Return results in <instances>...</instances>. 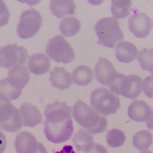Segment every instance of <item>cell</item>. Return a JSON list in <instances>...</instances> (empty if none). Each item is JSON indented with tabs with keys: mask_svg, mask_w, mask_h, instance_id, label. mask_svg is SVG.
Returning <instances> with one entry per match:
<instances>
[{
	"mask_svg": "<svg viewBox=\"0 0 153 153\" xmlns=\"http://www.w3.org/2000/svg\"><path fill=\"white\" fill-rule=\"evenodd\" d=\"M111 91L127 99H136L142 90V79L138 75L118 74L111 83Z\"/></svg>",
	"mask_w": 153,
	"mask_h": 153,
	"instance_id": "cell-5",
	"label": "cell"
},
{
	"mask_svg": "<svg viewBox=\"0 0 153 153\" xmlns=\"http://www.w3.org/2000/svg\"><path fill=\"white\" fill-rule=\"evenodd\" d=\"M152 113L150 105L143 100H134L129 105L128 115L134 122H146Z\"/></svg>",
	"mask_w": 153,
	"mask_h": 153,
	"instance_id": "cell-15",
	"label": "cell"
},
{
	"mask_svg": "<svg viewBox=\"0 0 153 153\" xmlns=\"http://www.w3.org/2000/svg\"><path fill=\"white\" fill-rule=\"evenodd\" d=\"M49 81L53 87L61 90L68 89L73 82L71 73L63 67H55L50 72Z\"/></svg>",
	"mask_w": 153,
	"mask_h": 153,
	"instance_id": "cell-16",
	"label": "cell"
},
{
	"mask_svg": "<svg viewBox=\"0 0 153 153\" xmlns=\"http://www.w3.org/2000/svg\"><path fill=\"white\" fill-rule=\"evenodd\" d=\"M42 24L43 19L38 11L33 9L24 11L17 25V34L23 39L33 38L38 33Z\"/></svg>",
	"mask_w": 153,
	"mask_h": 153,
	"instance_id": "cell-7",
	"label": "cell"
},
{
	"mask_svg": "<svg viewBox=\"0 0 153 153\" xmlns=\"http://www.w3.org/2000/svg\"><path fill=\"white\" fill-rule=\"evenodd\" d=\"M94 31L99 43L110 49L115 48L124 38L117 20L112 17H105L98 21Z\"/></svg>",
	"mask_w": 153,
	"mask_h": 153,
	"instance_id": "cell-3",
	"label": "cell"
},
{
	"mask_svg": "<svg viewBox=\"0 0 153 153\" xmlns=\"http://www.w3.org/2000/svg\"><path fill=\"white\" fill-rule=\"evenodd\" d=\"M19 110L22 113L23 126L33 128L42 123L43 116L36 105L30 103H23Z\"/></svg>",
	"mask_w": 153,
	"mask_h": 153,
	"instance_id": "cell-13",
	"label": "cell"
},
{
	"mask_svg": "<svg viewBox=\"0 0 153 153\" xmlns=\"http://www.w3.org/2000/svg\"><path fill=\"white\" fill-rule=\"evenodd\" d=\"M16 108L9 99L0 94V123L10 120Z\"/></svg>",
	"mask_w": 153,
	"mask_h": 153,
	"instance_id": "cell-25",
	"label": "cell"
},
{
	"mask_svg": "<svg viewBox=\"0 0 153 153\" xmlns=\"http://www.w3.org/2000/svg\"><path fill=\"white\" fill-rule=\"evenodd\" d=\"M146 127H147L149 129L153 130V110L152 111V113L150 115V117L146 121Z\"/></svg>",
	"mask_w": 153,
	"mask_h": 153,
	"instance_id": "cell-33",
	"label": "cell"
},
{
	"mask_svg": "<svg viewBox=\"0 0 153 153\" xmlns=\"http://www.w3.org/2000/svg\"><path fill=\"white\" fill-rule=\"evenodd\" d=\"M132 2L130 0H112L111 11L114 19H125L129 16Z\"/></svg>",
	"mask_w": 153,
	"mask_h": 153,
	"instance_id": "cell-22",
	"label": "cell"
},
{
	"mask_svg": "<svg viewBox=\"0 0 153 153\" xmlns=\"http://www.w3.org/2000/svg\"><path fill=\"white\" fill-rule=\"evenodd\" d=\"M0 94H4L10 100H15L22 94V90L16 89L10 85L8 78L0 80Z\"/></svg>",
	"mask_w": 153,
	"mask_h": 153,
	"instance_id": "cell-28",
	"label": "cell"
},
{
	"mask_svg": "<svg viewBox=\"0 0 153 153\" xmlns=\"http://www.w3.org/2000/svg\"><path fill=\"white\" fill-rule=\"evenodd\" d=\"M94 72L97 81L104 86H111L118 75L111 61L102 57L99 58L98 62L95 65Z\"/></svg>",
	"mask_w": 153,
	"mask_h": 153,
	"instance_id": "cell-10",
	"label": "cell"
},
{
	"mask_svg": "<svg viewBox=\"0 0 153 153\" xmlns=\"http://www.w3.org/2000/svg\"><path fill=\"white\" fill-rule=\"evenodd\" d=\"M140 153H152V152H149V151H148V152H140Z\"/></svg>",
	"mask_w": 153,
	"mask_h": 153,
	"instance_id": "cell-35",
	"label": "cell"
},
{
	"mask_svg": "<svg viewBox=\"0 0 153 153\" xmlns=\"http://www.w3.org/2000/svg\"><path fill=\"white\" fill-rule=\"evenodd\" d=\"M138 49L134 44L128 41L120 42L116 48V58L123 63H131L138 57Z\"/></svg>",
	"mask_w": 153,
	"mask_h": 153,
	"instance_id": "cell-17",
	"label": "cell"
},
{
	"mask_svg": "<svg viewBox=\"0 0 153 153\" xmlns=\"http://www.w3.org/2000/svg\"><path fill=\"white\" fill-rule=\"evenodd\" d=\"M8 81L13 88L22 90L30 81L28 69L24 65H18L8 71Z\"/></svg>",
	"mask_w": 153,
	"mask_h": 153,
	"instance_id": "cell-12",
	"label": "cell"
},
{
	"mask_svg": "<svg viewBox=\"0 0 153 153\" xmlns=\"http://www.w3.org/2000/svg\"><path fill=\"white\" fill-rule=\"evenodd\" d=\"M38 146V140L30 132H20L16 137L15 147L17 153H36Z\"/></svg>",
	"mask_w": 153,
	"mask_h": 153,
	"instance_id": "cell-11",
	"label": "cell"
},
{
	"mask_svg": "<svg viewBox=\"0 0 153 153\" xmlns=\"http://www.w3.org/2000/svg\"><path fill=\"white\" fill-rule=\"evenodd\" d=\"M72 81L78 86H86L92 82L94 78L93 71L90 67L79 66L72 73Z\"/></svg>",
	"mask_w": 153,
	"mask_h": 153,
	"instance_id": "cell-20",
	"label": "cell"
},
{
	"mask_svg": "<svg viewBox=\"0 0 153 153\" xmlns=\"http://www.w3.org/2000/svg\"><path fill=\"white\" fill-rule=\"evenodd\" d=\"M72 115L76 123L91 134H100L106 129V118L81 100L74 104Z\"/></svg>",
	"mask_w": 153,
	"mask_h": 153,
	"instance_id": "cell-2",
	"label": "cell"
},
{
	"mask_svg": "<svg viewBox=\"0 0 153 153\" xmlns=\"http://www.w3.org/2000/svg\"><path fill=\"white\" fill-rule=\"evenodd\" d=\"M10 16V10L4 1L0 0V27L5 26L9 23Z\"/></svg>",
	"mask_w": 153,
	"mask_h": 153,
	"instance_id": "cell-30",
	"label": "cell"
},
{
	"mask_svg": "<svg viewBox=\"0 0 153 153\" xmlns=\"http://www.w3.org/2000/svg\"><path fill=\"white\" fill-rule=\"evenodd\" d=\"M152 26H153V21H152Z\"/></svg>",
	"mask_w": 153,
	"mask_h": 153,
	"instance_id": "cell-36",
	"label": "cell"
},
{
	"mask_svg": "<svg viewBox=\"0 0 153 153\" xmlns=\"http://www.w3.org/2000/svg\"><path fill=\"white\" fill-rule=\"evenodd\" d=\"M125 140V134L117 128L110 130L106 134V142L109 146L112 148L120 147L124 144Z\"/></svg>",
	"mask_w": 153,
	"mask_h": 153,
	"instance_id": "cell-27",
	"label": "cell"
},
{
	"mask_svg": "<svg viewBox=\"0 0 153 153\" xmlns=\"http://www.w3.org/2000/svg\"><path fill=\"white\" fill-rule=\"evenodd\" d=\"M50 66L51 64L49 58L42 53H37L31 55L27 62V68L29 71L37 76H41L47 73L49 71Z\"/></svg>",
	"mask_w": 153,
	"mask_h": 153,
	"instance_id": "cell-14",
	"label": "cell"
},
{
	"mask_svg": "<svg viewBox=\"0 0 153 153\" xmlns=\"http://www.w3.org/2000/svg\"><path fill=\"white\" fill-rule=\"evenodd\" d=\"M23 125V121H22V113L20 110L16 108L14 114L12 116L10 119L7 121L5 123H1L0 127L4 128L5 131L10 132V133H15V132L19 131L22 128Z\"/></svg>",
	"mask_w": 153,
	"mask_h": 153,
	"instance_id": "cell-24",
	"label": "cell"
},
{
	"mask_svg": "<svg viewBox=\"0 0 153 153\" xmlns=\"http://www.w3.org/2000/svg\"><path fill=\"white\" fill-rule=\"evenodd\" d=\"M153 136L148 130H141L137 132L133 137V145L137 150L146 152L152 145Z\"/></svg>",
	"mask_w": 153,
	"mask_h": 153,
	"instance_id": "cell-23",
	"label": "cell"
},
{
	"mask_svg": "<svg viewBox=\"0 0 153 153\" xmlns=\"http://www.w3.org/2000/svg\"><path fill=\"white\" fill-rule=\"evenodd\" d=\"M90 105L100 114H115L120 108V100L117 94L105 88L94 89L90 95Z\"/></svg>",
	"mask_w": 153,
	"mask_h": 153,
	"instance_id": "cell-4",
	"label": "cell"
},
{
	"mask_svg": "<svg viewBox=\"0 0 153 153\" xmlns=\"http://www.w3.org/2000/svg\"><path fill=\"white\" fill-rule=\"evenodd\" d=\"M36 153H48V152H47V149L45 148L44 145L39 142V146H38V151L36 152Z\"/></svg>",
	"mask_w": 153,
	"mask_h": 153,
	"instance_id": "cell-34",
	"label": "cell"
},
{
	"mask_svg": "<svg viewBox=\"0 0 153 153\" xmlns=\"http://www.w3.org/2000/svg\"><path fill=\"white\" fill-rule=\"evenodd\" d=\"M128 28L136 38H146L152 31L151 18L142 12L134 13L128 19Z\"/></svg>",
	"mask_w": 153,
	"mask_h": 153,
	"instance_id": "cell-9",
	"label": "cell"
},
{
	"mask_svg": "<svg viewBox=\"0 0 153 153\" xmlns=\"http://www.w3.org/2000/svg\"><path fill=\"white\" fill-rule=\"evenodd\" d=\"M6 146H7V140H6L5 135L2 132L1 127H0V153H4Z\"/></svg>",
	"mask_w": 153,
	"mask_h": 153,
	"instance_id": "cell-32",
	"label": "cell"
},
{
	"mask_svg": "<svg viewBox=\"0 0 153 153\" xmlns=\"http://www.w3.org/2000/svg\"><path fill=\"white\" fill-rule=\"evenodd\" d=\"M87 153H108L106 148L100 145V144H97V143H94V146L92 149Z\"/></svg>",
	"mask_w": 153,
	"mask_h": 153,
	"instance_id": "cell-31",
	"label": "cell"
},
{
	"mask_svg": "<svg viewBox=\"0 0 153 153\" xmlns=\"http://www.w3.org/2000/svg\"><path fill=\"white\" fill-rule=\"evenodd\" d=\"M50 10L57 18L74 15L76 5L72 0H52L50 2Z\"/></svg>",
	"mask_w": 153,
	"mask_h": 153,
	"instance_id": "cell-18",
	"label": "cell"
},
{
	"mask_svg": "<svg viewBox=\"0 0 153 153\" xmlns=\"http://www.w3.org/2000/svg\"><path fill=\"white\" fill-rule=\"evenodd\" d=\"M46 54L49 59L58 63L68 64L75 60L74 50L63 36H55L46 46Z\"/></svg>",
	"mask_w": 153,
	"mask_h": 153,
	"instance_id": "cell-6",
	"label": "cell"
},
{
	"mask_svg": "<svg viewBox=\"0 0 153 153\" xmlns=\"http://www.w3.org/2000/svg\"><path fill=\"white\" fill-rule=\"evenodd\" d=\"M71 108L66 103L56 101L44 110V134L50 142L61 144L70 140L73 134Z\"/></svg>",
	"mask_w": 153,
	"mask_h": 153,
	"instance_id": "cell-1",
	"label": "cell"
},
{
	"mask_svg": "<svg viewBox=\"0 0 153 153\" xmlns=\"http://www.w3.org/2000/svg\"><path fill=\"white\" fill-rule=\"evenodd\" d=\"M142 91L146 97L153 99V74L147 76L142 81Z\"/></svg>",
	"mask_w": 153,
	"mask_h": 153,
	"instance_id": "cell-29",
	"label": "cell"
},
{
	"mask_svg": "<svg viewBox=\"0 0 153 153\" xmlns=\"http://www.w3.org/2000/svg\"><path fill=\"white\" fill-rule=\"evenodd\" d=\"M28 58L27 49L17 44H8L0 48V66L12 68L24 65Z\"/></svg>",
	"mask_w": 153,
	"mask_h": 153,
	"instance_id": "cell-8",
	"label": "cell"
},
{
	"mask_svg": "<svg viewBox=\"0 0 153 153\" xmlns=\"http://www.w3.org/2000/svg\"><path fill=\"white\" fill-rule=\"evenodd\" d=\"M72 143L76 152H88L94 146L93 135L84 129H79L72 137Z\"/></svg>",
	"mask_w": 153,
	"mask_h": 153,
	"instance_id": "cell-19",
	"label": "cell"
},
{
	"mask_svg": "<svg viewBox=\"0 0 153 153\" xmlns=\"http://www.w3.org/2000/svg\"><path fill=\"white\" fill-rule=\"evenodd\" d=\"M81 29V23L76 17H65L60 22V31L65 37L71 38L76 35Z\"/></svg>",
	"mask_w": 153,
	"mask_h": 153,
	"instance_id": "cell-21",
	"label": "cell"
},
{
	"mask_svg": "<svg viewBox=\"0 0 153 153\" xmlns=\"http://www.w3.org/2000/svg\"><path fill=\"white\" fill-rule=\"evenodd\" d=\"M137 59L144 71L153 72V49H142L139 52Z\"/></svg>",
	"mask_w": 153,
	"mask_h": 153,
	"instance_id": "cell-26",
	"label": "cell"
}]
</instances>
